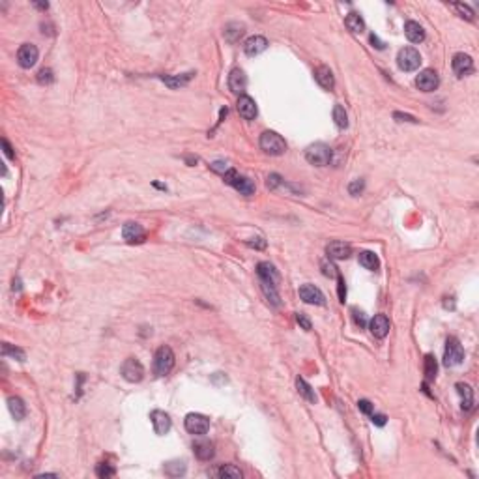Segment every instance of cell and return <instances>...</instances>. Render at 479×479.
I'll use <instances>...</instances> for the list:
<instances>
[{"label":"cell","mask_w":479,"mask_h":479,"mask_svg":"<svg viewBox=\"0 0 479 479\" xmlns=\"http://www.w3.org/2000/svg\"><path fill=\"white\" fill-rule=\"evenodd\" d=\"M333 120L339 129H347L348 127V115L343 105H335L333 107Z\"/></svg>","instance_id":"obj_32"},{"label":"cell","mask_w":479,"mask_h":479,"mask_svg":"<svg viewBox=\"0 0 479 479\" xmlns=\"http://www.w3.org/2000/svg\"><path fill=\"white\" fill-rule=\"evenodd\" d=\"M8 406H10L12 416L15 417L17 421H21V419L26 416V404H24V401L21 397H10L8 399Z\"/></svg>","instance_id":"obj_24"},{"label":"cell","mask_w":479,"mask_h":479,"mask_svg":"<svg viewBox=\"0 0 479 479\" xmlns=\"http://www.w3.org/2000/svg\"><path fill=\"white\" fill-rule=\"evenodd\" d=\"M193 75H195V73H185V75H176V77H161V81L167 82L171 88H180V87H184V84H187Z\"/></svg>","instance_id":"obj_33"},{"label":"cell","mask_w":479,"mask_h":479,"mask_svg":"<svg viewBox=\"0 0 479 479\" xmlns=\"http://www.w3.org/2000/svg\"><path fill=\"white\" fill-rule=\"evenodd\" d=\"M451 8H453V10H455V12L459 13L462 19H468V21H472V19H473V12L470 10V6H466V4L457 2V4H451Z\"/></svg>","instance_id":"obj_37"},{"label":"cell","mask_w":479,"mask_h":479,"mask_svg":"<svg viewBox=\"0 0 479 479\" xmlns=\"http://www.w3.org/2000/svg\"><path fill=\"white\" fill-rule=\"evenodd\" d=\"M150 419H152V425H154V431H156V434H159V436L167 434L168 431H171V427H173L171 416H168L167 412H163V410H154L150 414Z\"/></svg>","instance_id":"obj_12"},{"label":"cell","mask_w":479,"mask_h":479,"mask_svg":"<svg viewBox=\"0 0 479 479\" xmlns=\"http://www.w3.org/2000/svg\"><path fill=\"white\" fill-rule=\"evenodd\" d=\"M440 84V77L434 70H423L416 77V87L421 92H434Z\"/></svg>","instance_id":"obj_10"},{"label":"cell","mask_w":479,"mask_h":479,"mask_svg":"<svg viewBox=\"0 0 479 479\" xmlns=\"http://www.w3.org/2000/svg\"><path fill=\"white\" fill-rule=\"evenodd\" d=\"M174 352L171 347H159L154 356V373L157 376H167L174 367Z\"/></svg>","instance_id":"obj_2"},{"label":"cell","mask_w":479,"mask_h":479,"mask_svg":"<svg viewBox=\"0 0 479 479\" xmlns=\"http://www.w3.org/2000/svg\"><path fill=\"white\" fill-rule=\"evenodd\" d=\"M455 387H457V391H459V395H461V399H462V410H472L473 389L468 386V384H464V382H459Z\"/></svg>","instance_id":"obj_25"},{"label":"cell","mask_w":479,"mask_h":479,"mask_svg":"<svg viewBox=\"0 0 479 479\" xmlns=\"http://www.w3.org/2000/svg\"><path fill=\"white\" fill-rule=\"evenodd\" d=\"M345 24H347V29L350 30V32H354V34H361L365 30L363 19L359 17V13H356V12L348 13L347 19H345Z\"/></svg>","instance_id":"obj_26"},{"label":"cell","mask_w":479,"mask_h":479,"mask_svg":"<svg viewBox=\"0 0 479 479\" xmlns=\"http://www.w3.org/2000/svg\"><path fill=\"white\" fill-rule=\"evenodd\" d=\"M371 43H373V47H376V49H384V43H382L380 40H378V36L371 34Z\"/></svg>","instance_id":"obj_52"},{"label":"cell","mask_w":479,"mask_h":479,"mask_svg":"<svg viewBox=\"0 0 479 479\" xmlns=\"http://www.w3.org/2000/svg\"><path fill=\"white\" fill-rule=\"evenodd\" d=\"M358 408H359V412H363V414H367V416H371V414H373V404H371L367 399H361V401H358Z\"/></svg>","instance_id":"obj_44"},{"label":"cell","mask_w":479,"mask_h":479,"mask_svg":"<svg viewBox=\"0 0 479 479\" xmlns=\"http://www.w3.org/2000/svg\"><path fill=\"white\" fill-rule=\"evenodd\" d=\"M393 118H395V120H399V122H412V124H417V120L414 118V116L403 115V112H395V115H393Z\"/></svg>","instance_id":"obj_48"},{"label":"cell","mask_w":479,"mask_h":479,"mask_svg":"<svg viewBox=\"0 0 479 479\" xmlns=\"http://www.w3.org/2000/svg\"><path fill=\"white\" fill-rule=\"evenodd\" d=\"M193 451H195L196 459H201V461H210L215 455L214 444L210 440H199V442H195L193 444Z\"/></svg>","instance_id":"obj_22"},{"label":"cell","mask_w":479,"mask_h":479,"mask_svg":"<svg viewBox=\"0 0 479 479\" xmlns=\"http://www.w3.org/2000/svg\"><path fill=\"white\" fill-rule=\"evenodd\" d=\"M122 236H124V240L129 243H135V242H143L145 240V229L139 225V223H133V221H129V223H126L124 225V229H122Z\"/></svg>","instance_id":"obj_19"},{"label":"cell","mask_w":479,"mask_h":479,"mask_svg":"<svg viewBox=\"0 0 479 479\" xmlns=\"http://www.w3.org/2000/svg\"><path fill=\"white\" fill-rule=\"evenodd\" d=\"M464 359V350L462 345L459 343L457 337H449L445 341V352H444V365L445 367H457Z\"/></svg>","instance_id":"obj_5"},{"label":"cell","mask_w":479,"mask_h":479,"mask_svg":"<svg viewBox=\"0 0 479 479\" xmlns=\"http://www.w3.org/2000/svg\"><path fill=\"white\" fill-rule=\"evenodd\" d=\"M352 313H354V322L358 324L359 328H365V317H363V313L361 311H358V309H352Z\"/></svg>","instance_id":"obj_46"},{"label":"cell","mask_w":479,"mask_h":479,"mask_svg":"<svg viewBox=\"0 0 479 479\" xmlns=\"http://www.w3.org/2000/svg\"><path fill=\"white\" fill-rule=\"evenodd\" d=\"M260 285H262V290H264L266 298H268V301H271L273 305L277 307L281 301H279V294H277V289H275V285H270V283H262L260 281Z\"/></svg>","instance_id":"obj_35"},{"label":"cell","mask_w":479,"mask_h":479,"mask_svg":"<svg viewBox=\"0 0 479 479\" xmlns=\"http://www.w3.org/2000/svg\"><path fill=\"white\" fill-rule=\"evenodd\" d=\"M315 79H317V82L324 88V90H333L335 77H333V71L329 70L328 66H320V68H317V71H315Z\"/></svg>","instance_id":"obj_21"},{"label":"cell","mask_w":479,"mask_h":479,"mask_svg":"<svg viewBox=\"0 0 479 479\" xmlns=\"http://www.w3.org/2000/svg\"><path fill=\"white\" fill-rule=\"evenodd\" d=\"M404 36H406L412 43H421V41L425 40V30H423L421 24L416 23V21H408V23L404 24Z\"/></svg>","instance_id":"obj_23"},{"label":"cell","mask_w":479,"mask_h":479,"mask_svg":"<svg viewBox=\"0 0 479 479\" xmlns=\"http://www.w3.org/2000/svg\"><path fill=\"white\" fill-rule=\"evenodd\" d=\"M210 168L212 171H215V173H221V174H225L229 168H227V163H223V161H214L212 165H210Z\"/></svg>","instance_id":"obj_47"},{"label":"cell","mask_w":479,"mask_h":479,"mask_svg":"<svg viewBox=\"0 0 479 479\" xmlns=\"http://www.w3.org/2000/svg\"><path fill=\"white\" fill-rule=\"evenodd\" d=\"M305 159L315 167H324L331 159V148L328 145H324V143H315V145L307 146Z\"/></svg>","instance_id":"obj_3"},{"label":"cell","mask_w":479,"mask_h":479,"mask_svg":"<svg viewBox=\"0 0 479 479\" xmlns=\"http://www.w3.org/2000/svg\"><path fill=\"white\" fill-rule=\"evenodd\" d=\"M266 49H268V40L264 36H251L243 43V51L247 57H257L260 52H264Z\"/></svg>","instance_id":"obj_16"},{"label":"cell","mask_w":479,"mask_h":479,"mask_svg":"<svg viewBox=\"0 0 479 479\" xmlns=\"http://www.w3.org/2000/svg\"><path fill=\"white\" fill-rule=\"evenodd\" d=\"M337 283H339V298L341 301H345V296H347V287H345V279L337 275Z\"/></svg>","instance_id":"obj_50"},{"label":"cell","mask_w":479,"mask_h":479,"mask_svg":"<svg viewBox=\"0 0 479 479\" xmlns=\"http://www.w3.org/2000/svg\"><path fill=\"white\" fill-rule=\"evenodd\" d=\"M257 273H259V277L262 283H270V285H275L277 287L279 283V273L277 270H275V266L270 264V262H260L259 266H257Z\"/></svg>","instance_id":"obj_20"},{"label":"cell","mask_w":479,"mask_h":479,"mask_svg":"<svg viewBox=\"0 0 479 479\" xmlns=\"http://www.w3.org/2000/svg\"><path fill=\"white\" fill-rule=\"evenodd\" d=\"M38 57H40V51H38V47L32 45V43H23V45L19 47L17 62L24 70H30V68L38 62Z\"/></svg>","instance_id":"obj_9"},{"label":"cell","mask_w":479,"mask_h":479,"mask_svg":"<svg viewBox=\"0 0 479 479\" xmlns=\"http://www.w3.org/2000/svg\"><path fill=\"white\" fill-rule=\"evenodd\" d=\"M217 475H219V477L240 479L242 477V472H240V468H236L234 464H225V466H221L219 470H217Z\"/></svg>","instance_id":"obj_34"},{"label":"cell","mask_w":479,"mask_h":479,"mask_svg":"<svg viewBox=\"0 0 479 479\" xmlns=\"http://www.w3.org/2000/svg\"><path fill=\"white\" fill-rule=\"evenodd\" d=\"M359 264L363 266L365 270L376 271L378 268H380V260H378V257H376L375 253L363 251V253H359Z\"/></svg>","instance_id":"obj_28"},{"label":"cell","mask_w":479,"mask_h":479,"mask_svg":"<svg viewBox=\"0 0 479 479\" xmlns=\"http://www.w3.org/2000/svg\"><path fill=\"white\" fill-rule=\"evenodd\" d=\"M163 470H165V473L171 475V477H180V475H184L185 473L187 466H185L184 461H171L163 466Z\"/></svg>","instance_id":"obj_29"},{"label":"cell","mask_w":479,"mask_h":479,"mask_svg":"<svg viewBox=\"0 0 479 479\" xmlns=\"http://www.w3.org/2000/svg\"><path fill=\"white\" fill-rule=\"evenodd\" d=\"M96 473H98V477L107 479V477H112L116 473V470L110 466V464H107V462H101V464H98V468H96Z\"/></svg>","instance_id":"obj_38"},{"label":"cell","mask_w":479,"mask_h":479,"mask_svg":"<svg viewBox=\"0 0 479 479\" xmlns=\"http://www.w3.org/2000/svg\"><path fill=\"white\" fill-rule=\"evenodd\" d=\"M369 329L373 337L376 339H384L387 333H389V320H387L386 315H375V318L369 322Z\"/></svg>","instance_id":"obj_18"},{"label":"cell","mask_w":479,"mask_h":479,"mask_svg":"<svg viewBox=\"0 0 479 479\" xmlns=\"http://www.w3.org/2000/svg\"><path fill=\"white\" fill-rule=\"evenodd\" d=\"M229 88H231V92L240 94V96H243V92H245V88H247V77H245V73H243L240 68H234V70L231 71V75H229Z\"/></svg>","instance_id":"obj_17"},{"label":"cell","mask_w":479,"mask_h":479,"mask_svg":"<svg viewBox=\"0 0 479 479\" xmlns=\"http://www.w3.org/2000/svg\"><path fill=\"white\" fill-rule=\"evenodd\" d=\"M52 81H54V75H52V71L49 68L40 70V73H38V82L40 84H51Z\"/></svg>","instance_id":"obj_39"},{"label":"cell","mask_w":479,"mask_h":479,"mask_svg":"<svg viewBox=\"0 0 479 479\" xmlns=\"http://www.w3.org/2000/svg\"><path fill=\"white\" fill-rule=\"evenodd\" d=\"M296 387H298V393H300L301 397L305 399L307 403H317V395H315V389H313L309 384H307L301 376H298L296 378Z\"/></svg>","instance_id":"obj_27"},{"label":"cell","mask_w":479,"mask_h":479,"mask_svg":"<svg viewBox=\"0 0 479 479\" xmlns=\"http://www.w3.org/2000/svg\"><path fill=\"white\" fill-rule=\"evenodd\" d=\"M423 373H425V378L427 380H434L436 378V373H438V363L434 356H425V363H423Z\"/></svg>","instance_id":"obj_31"},{"label":"cell","mask_w":479,"mask_h":479,"mask_svg":"<svg viewBox=\"0 0 479 479\" xmlns=\"http://www.w3.org/2000/svg\"><path fill=\"white\" fill-rule=\"evenodd\" d=\"M386 419L387 417L384 416V414H375V416L371 414V421L375 423V425H378V427H384V425H386Z\"/></svg>","instance_id":"obj_49"},{"label":"cell","mask_w":479,"mask_h":479,"mask_svg":"<svg viewBox=\"0 0 479 479\" xmlns=\"http://www.w3.org/2000/svg\"><path fill=\"white\" fill-rule=\"evenodd\" d=\"M225 40L227 41H231V43H236L240 38H242V34H243V24H240V23H231V24H227L225 26Z\"/></svg>","instance_id":"obj_30"},{"label":"cell","mask_w":479,"mask_h":479,"mask_svg":"<svg viewBox=\"0 0 479 479\" xmlns=\"http://www.w3.org/2000/svg\"><path fill=\"white\" fill-rule=\"evenodd\" d=\"M296 322L300 324L301 328L305 329V331H309V329L313 328V324H311V320L307 318V315L305 313H296Z\"/></svg>","instance_id":"obj_41"},{"label":"cell","mask_w":479,"mask_h":479,"mask_svg":"<svg viewBox=\"0 0 479 479\" xmlns=\"http://www.w3.org/2000/svg\"><path fill=\"white\" fill-rule=\"evenodd\" d=\"M2 354H4V356H12V358H17V361H24V358H26L21 348L10 347L8 343H4V345H2Z\"/></svg>","instance_id":"obj_36"},{"label":"cell","mask_w":479,"mask_h":479,"mask_svg":"<svg viewBox=\"0 0 479 479\" xmlns=\"http://www.w3.org/2000/svg\"><path fill=\"white\" fill-rule=\"evenodd\" d=\"M300 298L305 301V303H311V305H324V303H326V298H324L322 290L317 289L315 285H301Z\"/></svg>","instance_id":"obj_13"},{"label":"cell","mask_w":479,"mask_h":479,"mask_svg":"<svg viewBox=\"0 0 479 479\" xmlns=\"http://www.w3.org/2000/svg\"><path fill=\"white\" fill-rule=\"evenodd\" d=\"M260 148L268 156H283L287 152V143L285 139L275 131H264L260 135Z\"/></svg>","instance_id":"obj_1"},{"label":"cell","mask_w":479,"mask_h":479,"mask_svg":"<svg viewBox=\"0 0 479 479\" xmlns=\"http://www.w3.org/2000/svg\"><path fill=\"white\" fill-rule=\"evenodd\" d=\"M223 178H225V184L232 185L234 189H238L242 195L249 196L255 193V184L253 180H249L247 176H240L238 174V171H234V168H229L225 174H223Z\"/></svg>","instance_id":"obj_4"},{"label":"cell","mask_w":479,"mask_h":479,"mask_svg":"<svg viewBox=\"0 0 479 479\" xmlns=\"http://www.w3.org/2000/svg\"><path fill=\"white\" fill-rule=\"evenodd\" d=\"M326 253H328L329 259L345 260L352 255V245L347 242H339V240H337V242H329L328 245H326Z\"/></svg>","instance_id":"obj_14"},{"label":"cell","mask_w":479,"mask_h":479,"mask_svg":"<svg viewBox=\"0 0 479 479\" xmlns=\"http://www.w3.org/2000/svg\"><path fill=\"white\" fill-rule=\"evenodd\" d=\"M236 109L238 112H240V116H242L243 120H255L257 118V103H255L253 98H249V96H240L238 98V103H236Z\"/></svg>","instance_id":"obj_15"},{"label":"cell","mask_w":479,"mask_h":479,"mask_svg":"<svg viewBox=\"0 0 479 479\" xmlns=\"http://www.w3.org/2000/svg\"><path fill=\"white\" fill-rule=\"evenodd\" d=\"M397 64L403 71H416L421 66V57L414 47H404L397 54Z\"/></svg>","instance_id":"obj_6"},{"label":"cell","mask_w":479,"mask_h":479,"mask_svg":"<svg viewBox=\"0 0 479 479\" xmlns=\"http://www.w3.org/2000/svg\"><path fill=\"white\" fill-rule=\"evenodd\" d=\"M451 66H453V71H455L457 77H466L473 71L472 57H470V54H464V52H457L455 57H453Z\"/></svg>","instance_id":"obj_11"},{"label":"cell","mask_w":479,"mask_h":479,"mask_svg":"<svg viewBox=\"0 0 479 479\" xmlns=\"http://www.w3.org/2000/svg\"><path fill=\"white\" fill-rule=\"evenodd\" d=\"M266 185H268V189H277L279 185H283V178H281L279 174H270Z\"/></svg>","instance_id":"obj_42"},{"label":"cell","mask_w":479,"mask_h":479,"mask_svg":"<svg viewBox=\"0 0 479 479\" xmlns=\"http://www.w3.org/2000/svg\"><path fill=\"white\" fill-rule=\"evenodd\" d=\"M120 375L124 380L135 384V382H140L145 378V367L137 358H127L120 367Z\"/></svg>","instance_id":"obj_7"},{"label":"cell","mask_w":479,"mask_h":479,"mask_svg":"<svg viewBox=\"0 0 479 479\" xmlns=\"http://www.w3.org/2000/svg\"><path fill=\"white\" fill-rule=\"evenodd\" d=\"M247 245L249 247H255V249H264L266 240L264 238H253V240H247Z\"/></svg>","instance_id":"obj_45"},{"label":"cell","mask_w":479,"mask_h":479,"mask_svg":"<svg viewBox=\"0 0 479 479\" xmlns=\"http://www.w3.org/2000/svg\"><path fill=\"white\" fill-rule=\"evenodd\" d=\"M2 146H4V154H6L10 159H13V157H15V154H13L12 146H10V143H8L6 139H2Z\"/></svg>","instance_id":"obj_51"},{"label":"cell","mask_w":479,"mask_h":479,"mask_svg":"<svg viewBox=\"0 0 479 479\" xmlns=\"http://www.w3.org/2000/svg\"><path fill=\"white\" fill-rule=\"evenodd\" d=\"M365 184L363 180H356V182H352V184L348 185V191H350V195H359L361 191H363Z\"/></svg>","instance_id":"obj_43"},{"label":"cell","mask_w":479,"mask_h":479,"mask_svg":"<svg viewBox=\"0 0 479 479\" xmlns=\"http://www.w3.org/2000/svg\"><path fill=\"white\" fill-rule=\"evenodd\" d=\"M210 429V419L202 414H187L185 416V431L195 436L206 434Z\"/></svg>","instance_id":"obj_8"},{"label":"cell","mask_w":479,"mask_h":479,"mask_svg":"<svg viewBox=\"0 0 479 479\" xmlns=\"http://www.w3.org/2000/svg\"><path fill=\"white\" fill-rule=\"evenodd\" d=\"M322 271H324V275H328V277H337V275H339L337 268H335L331 262H328V260H322Z\"/></svg>","instance_id":"obj_40"}]
</instances>
